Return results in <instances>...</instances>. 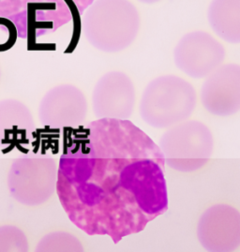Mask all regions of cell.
<instances>
[{
    "label": "cell",
    "instance_id": "6da1fadb",
    "mask_svg": "<svg viewBox=\"0 0 240 252\" xmlns=\"http://www.w3.org/2000/svg\"><path fill=\"white\" fill-rule=\"evenodd\" d=\"M57 193L69 220L115 244L168 210L164 154L130 120L62 128Z\"/></svg>",
    "mask_w": 240,
    "mask_h": 252
},
{
    "label": "cell",
    "instance_id": "7a4b0ae2",
    "mask_svg": "<svg viewBox=\"0 0 240 252\" xmlns=\"http://www.w3.org/2000/svg\"><path fill=\"white\" fill-rule=\"evenodd\" d=\"M139 29V12L129 0H95L82 21L87 41L105 53H117L129 47Z\"/></svg>",
    "mask_w": 240,
    "mask_h": 252
},
{
    "label": "cell",
    "instance_id": "3957f363",
    "mask_svg": "<svg viewBox=\"0 0 240 252\" xmlns=\"http://www.w3.org/2000/svg\"><path fill=\"white\" fill-rule=\"evenodd\" d=\"M196 102V91L188 81L176 75H163L144 88L140 116L154 128H168L188 120Z\"/></svg>",
    "mask_w": 240,
    "mask_h": 252
},
{
    "label": "cell",
    "instance_id": "277c9868",
    "mask_svg": "<svg viewBox=\"0 0 240 252\" xmlns=\"http://www.w3.org/2000/svg\"><path fill=\"white\" fill-rule=\"evenodd\" d=\"M159 147L170 168L191 173L207 163L214 150V139L208 126L202 122L185 120L167 128Z\"/></svg>",
    "mask_w": 240,
    "mask_h": 252
},
{
    "label": "cell",
    "instance_id": "5b68a950",
    "mask_svg": "<svg viewBox=\"0 0 240 252\" xmlns=\"http://www.w3.org/2000/svg\"><path fill=\"white\" fill-rule=\"evenodd\" d=\"M58 171L53 158L26 155L14 159L8 175L11 197L29 206L44 204L57 189Z\"/></svg>",
    "mask_w": 240,
    "mask_h": 252
},
{
    "label": "cell",
    "instance_id": "8992f818",
    "mask_svg": "<svg viewBox=\"0 0 240 252\" xmlns=\"http://www.w3.org/2000/svg\"><path fill=\"white\" fill-rule=\"evenodd\" d=\"M225 59L221 42L205 31H192L183 36L173 50L177 68L190 77H207Z\"/></svg>",
    "mask_w": 240,
    "mask_h": 252
},
{
    "label": "cell",
    "instance_id": "52a82bcc",
    "mask_svg": "<svg viewBox=\"0 0 240 252\" xmlns=\"http://www.w3.org/2000/svg\"><path fill=\"white\" fill-rule=\"evenodd\" d=\"M197 238L206 252H230L240 247V212L232 205L214 204L197 224Z\"/></svg>",
    "mask_w": 240,
    "mask_h": 252
},
{
    "label": "cell",
    "instance_id": "ba28073f",
    "mask_svg": "<svg viewBox=\"0 0 240 252\" xmlns=\"http://www.w3.org/2000/svg\"><path fill=\"white\" fill-rule=\"evenodd\" d=\"M87 115V101L84 93L69 84L51 88L38 106L41 125L53 128L82 126Z\"/></svg>",
    "mask_w": 240,
    "mask_h": 252
},
{
    "label": "cell",
    "instance_id": "9c48e42d",
    "mask_svg": "<svg viewBox=\"0 0 240 252\" xmlns=\"http://www.w3.org/2000/svg\"><path fill=\"white\" fill-rule=\"evenodd\" d=\"M135 105V86L126 73L113 70L99 79L92 93V108L98 119L129 120Z\"/></svg>",
    "mask_w": 240,
    "mask_h": 252
},
{
    "label": "cell",
    "instance_id": "30bf717a",
    "mask_svg": "<svg viewBox=\"0 0 240 252\" xmlns=\"http://www.w3.org/2000/svg\"><path fill=\"white\" fill-rule=\"evenodd\" d=\"M204 108L217 117H230L240 111V65H221L206 77L201 88Z\"/></svg>",
    "mask_w": 240,
    "mask_h": 252
},
{
    "label": "cell",
    "instance_id": "8fae6325",
    "mask_svg": "<svg viewBox=\"0 0 240 252\" xmlns=\"http://www.w3.org/2000/svg\"><path fill=\"white\" fill-rule=\"evenodd\" d=\"M36 128L26 104L13 98L0 101V148L4 154L17 149L29 155Z\"/></svg>",
    "mask_w": 240,
    "mask_h": 252
},
{
    "label": "cell",
    "instance_id": "7c38bea8",
    "mask_svg": "<svg viewBox=\"0 0 240 252\" xmlns=\"http://www.w3.org/2000/svg\"><path fill=\"white\" fill-rule=\"evenodd\" d=\"M207 18L220 38L229 43H240V0H212Z\"/></svg>",
    "mask_w": 240,
    "mask_h": 252
},
{
    "label": "cell",
    "instance_id": "4fadbf2b",
    "mask_svg": "<svg viewBox=\"0 0 240 252\" xmlns=\"http://www.w3.org/2000/svg\"><path fill=\"white\" fill-rule=\"evenodd\" d=\"M38 252H82L84 247L74 235L66 232H55L43 236L36 247Z\"/></svg>",
    "mask_w": 240,
    "mask_h": 252
},
{
    "label": "cell",
    "instance_id": "5bb4252c",
    "mask_svg": "<svg viewBox=\"0 0 240 252\" xmlns=\"http://www.w3.org/2000/svg\"><path fill=\"white\" fill-rule=\"evenodd\" d=\"M61 135L62 130L60 128L49 126L36 128L33 133L29 156H44L48 150H51L53 154H58Z\"/></svg>",
    "mask_w": 240,
    "mask_h": 252
},
{
    "label": "cell",
    "instance_id": "9a60e30c",
    "mask_svg": "<svg viewBox=\"0 0 240 252\" xmlns=\"http://www.w3.org/2000/svg\"><path fill=\"white\" fill-rule=\"evenodd\" d=\"M29 252L25 233L13 225L0 226V252Z\"/></svg>",
    "mask_w": 240,
    "mask_h": 252
},
{
    "label": "cell",
    "instance_id": "2e32d148",
    "mask_svg": "<svg viewBox=\"0 0 240 252\" xmlns=\"http://www.w3.org/2000/svg\"><path fill=\"white\" fill-rule=\"evenodd\" d=\"M18 38V30L15 24L8 18L0 17V53L12 48Z\"/></svg>",
    "mask_w": 240,
    "mask_h": 252
},
{
    "label": "cell",
    "instance_id": "e0dca14e",
    "mask_svg": "<svg viewBox=\"0 0 240 252\" xmlns=\"http://www.w3.org/2000/svg\"><path fill=\"white\" fill-rule=\"evenodd\" d=\"M64 1L67 4L68 8L71 13L72 22H73V32H72L71 39L64 53L71 54L74 51V49L76 48L81 33H82V19L80 16V10L78 9L75 2L73 0H64Z\"/></svg>",
    "mask_w": 240,
    "mask_h": 252
},
{
    "label": "cell",
    "instance_id": "ac0fdd59",
    "mask_svg": "<svg viewBox=\"0 0 240 252\" xmlns=\"http://www.w3.org/2000/svg\"><path fill=\"white\" fill-rule=\"evenodd\" d=\"M141 2H144V3H148V4H152V3H156V2H159L161 0H139Z\"/></svg>",
    "mask_w": 240,
    "mask_h": 252
},
{
    "label": "cell",
    "instance_id": "d6986e66",
    "mask_svg": "<svg viewBox=\"0 0 240 252\" xmlns=\"http://www.w3.org/2000/svg\"><path fill=\"white\" fill-rule=\"evenodd\" d=\"M0 79H1V68H0Z\"/></svg>",
    "mask_w": 240,
    "mask_h": 252
}]
</instances>
